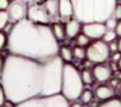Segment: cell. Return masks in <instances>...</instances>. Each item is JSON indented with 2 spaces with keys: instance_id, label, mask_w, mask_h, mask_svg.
Segmentation results:
<instances>
[{
  "instance_id": "obj_1",
  "label": "cell",
  "mask_w": 121,
  "mask_h": 107,
  "mask_svg": "<svg viewBox=\"0 0 121 107\" xmlns=\"http://www.w3.org/2000/svg\"><path fill=\"white\" fill-rule=\"evenodd\" d=\"M63 65L59 56L36 61L8 54L0 75L7 99L17 105L31 98L60 93Z\"/></svg>"
},
{
  "instance_id": "obj_2",
  "label": "cell",
  "mask_w": 121,
  "mask_h": 107,
  "mask_svg": "<svg viewBox=\"0 0 121 107\" xmlns=\"http://www.w3.org/2000/svg\"><path fill=\"white\" fill-rule=\"evenodd\" d=\"M8 50L10 54L36 61H45L58 56L59 44L50 25L35 23L22 19L13 25L8 34Z\"/></svg>"
},
{
  "instance_id": "obj_3",
  "label": "cell",
  "mask_w": 121,
  "mask_h": 107,
  "mask_svg": "<svg viewBox=\"0 0 121 107\" xmlns=\"http://www.w3.org/2000/svg\"><path fill=\"white\" fill-rule=\"evenodd\" d=\"M73 17L81 23H104L112 17L117 0H71Z\"/></svg>"
},
{
  "instance_id": "obj_4",
  "label": "cell",
  "mask_w": 121,
  "mask_h": 107,
  "mask_svg": "<svg viewBox=\"0 0 121 107\" xmlns=\"http://www.w3.org/2000/svg\"><path fill=\"white\" fill-rule=\"evenodd\" d=\"M82 90H84V83L81 80L80 71L71 63H65L62 70L60 94L68 102H73L80 98Z\"/></svg>"
},
{
  "instance_id": "obj_5",
  "label": "cell",
  "mask_w": 121,
  "mask_h": 107,
  "mask_svg": "<svg viewBox=\"0 0 121 107\" xmlns=\"http://www.w3.org/2000/svg\"><path fill=\"white\" fill-rule=\"evenodd\" d=\"M14 107H70V102L60 93L53 95H43L17 103Z\"/></svg>"
},
{
  "instance_id": "obj_6",
  "label": "cell",
  "mask_w": 121,
  "mask_h": 107,
  "mask_svg": "<svg viewBox=\"0 0 121 107\" xmlns=\"http://www.w3.org/2000/svg\"><path fill=\"white\" fill-rule=\"evenodd\" d=\"M109 56H111L109 47L103 40H94L86 48V58L90 63H95V65L104 63L109 58Z\"/></svg>"
},
{
  "instance_id": "obj_7",
  "label": "cell",
  "mask_w": 121,
  "mask_h": 107,
  "mask_svg": "<svg viewBox=\"0 0 121 107\" xmlns=\"http://www.w3.org/2000/svg\"><path fill=\"white\" fill-rule=\"evenodd\" d=\"M27 19L35 22V23H43V25L54 23L43 1H36L27 5Z\"/></svg>"
},
{
  "instance_id": "obj_8",
  "label": "cell",
  "mask_w": 121,
  "mask_h": 107,
  "mask_svg": "<svg viewBox=\"0 0 121 107\" xmlns=\"http://www.w3.org/2000/svg\"><path fill=\"white\" fill-rule=\"evenodd\" d=\"M7 13L9 16V21L18 22L27 18V4L22 0H14L9 3V7L7 8Z\"/></svg>"
},
{
  "instance_id": "obj_9",
  "label": "cell",
  "mask_w": 121,
  "mask_h": 107,
  "mask_svg": "<svg viewBox=\"0 0 121 107\" xmlns=\"http://www.w3.org/2000/svg\"><path fill=\"white\" fill-rule=\"evenodd\" d=\"M81 31L90 40H100L103 37V35L106 34V31H107V27H106L104 23H100V22L82 23Z\"/></svg>"
},
{
  "instance_id": "obj_10",
  "label": "cell",
  "mask_w": 121,
  "mask_h": 107,
  "mask_svg": "<svg viewBox=\"0 0 121 107\" xmlns=\"http://www.w3.org/2000/svg\"><path fill=\"white\" fill-rule=\"evenodd\" d=\"M93 76H94V80L99 83H106L111 79L112 76V68L111 66L106 65V63H98L93 67Z\"/></svg>"
},
{
  "instance_id": "obj_11",
  "label": "cell",
  "mask_w": 121,
  "mask_h": 107,
  "mask_svg": "<svg viewBox=\"0 0 121 107\" xmlns=\"http://www.w3.org/2000/svg\"><path fill=\"white\" fill-rule=\"evenodd\" d=\"M81 22H79L77 19H70L66 22L65 30H66V36L70 39H75L81 31Z\"/></svg>"
},
{
  "instance_id": "obj_12",
  "label": "cell",
  "mask_w": 121,
  "mask_h": 107,
  "mask_svg": "<svg viewBox=\"0 0 121 107\" xmlns=\"http://www.w3.org/2000/svg\"><path fill=\"white\" fill-rule=\"evenodd\" d=\"M58 12L59 17L63 19H67L73 16V8L71 0H58Z\"/></svg>"
},
{
  "instance_id": "obj_13",
  "label": "cell",
  "mask_w": 121,
  "mask_h": 107,
  "mask_svg": "<svg viewBox=\"0 0 121 107\" xmlns=\"http://www.w3.org/2000/svg\"><path fill=\"white\" fill-rule=\"evenodd\" d=\"M94 94H95V97L98 98V99L103 102V101H107V99L113 98L115 90L112 89V86H109V85H99V86H97Z\"/></svg>"
},
{
  "instance_id": "obj_14",
  "label": "cell",
  "mask_w": 121,
  "mask_h": 107,
  "mask_svg": "<svg viewBox=\"0 0 121 107\" xmlns=\"http://www.w3.org/2000/svg\"><path fill=\"white\" fill-rule=\"evenodd\" d=\"M58 56L60 57V59H62L65 63H70L73 58L72 49H71L70 47H67V45H62V47H59Z\"/></svg>"
},
{
  "instance_id": "obj_15",
  "label": "cell",
  "mask_w": 121,
  "mask_h": 107,
  "mask_svg": "<svg viewBox=\"0 0 121 107\" xmlns=\"http://www.w3.org/2000/svg\"><path fill=\"white\" fill-rule=\"evenodd\" d=\"M52 31H53L56 39L60 41L66 37V30H65V25H62L60 22H56V23H52Z\"/></svg>"
},
{
  "instance_id": "obj_16",
  "label": "cell",
  "mask_w": 121,
  "mask_h": 107,
  "mask_svg": "<svg viewBox=\"0 0 121 107\" xmlns=\"http://www.w3.org/2000/svg\"><path fill=\"white\" fill-rule=\"evenodd\" d=\"M75 41H76V45L77 47H81V48H88L89 44L91 43V40L89 39L85 34H79L76 37H75Z\"/></svg>"
},
{
  "instance_id": "obj_17",
  "label": "cell",
  "mask_w": 121,
  "mask_h": 107,
  "mask_svg": "<svg viewBox=\"0 0 121 107\" xmlns=\"http://www.w3.org/2000/svg\"><path fill=\"white\" fill-rule=\"evenodd\" d=\"M80 74H81V80H82V83H84V85H89V84H91L94 81L93 72H91L90 70L85 68V70H82Z\"/></svg>"
},
{
  "instance_id": "obj_18",
  "label": "cell",
  "mask_w": 121,
  "mask_h": 107,
  "mask_svg": "<svg viewBox=\"0 0 121 107\" xmlns=\"http://www.w3.org/2000/svg\"><path fill=\"white\" fill-rule=\"evenodd\" d=\"M93 92L89 90V89H84V90L81 92V95H80L79 99L81 101V103H84V105H88V103H90L91 101H93Z\"/></svg>"
},
{
  "instance_id": "obj_19",
  "label": "cell",
  "mask_w": 121,
  "mask_h": 107,
  "mask_svg": "<svg viewBox=\"0 0 121 107\" xmlns=\"http://www.w3.org/2000/svg\"><path fill=\"white\" fill-rule=\"evenodd\" d=\"M97 107H121V99L113 97V98H111V99L103 101V102Z\"/></svg>"
},
{
  "instance_id": "obj_20",
  "label": "cell",
  "mask_w": 121,
  "mask_h": 107,
  "mask_svg": "<svg viewBox=\"0 0 121 107\" xmlns=\"http://www.w3.org/2000/svg\"><path fill=\"white\" fill-rule=\"evenodd\" d=\"M72 53H73L75 58H77L80 61H82V59L86 58V49L85 48H81V47H77V45H76V47L72 49Z\"/></svg>"
},
{
  "instance_id": "obj_21",
  "label": "cell",
  "mask_w": 121,
  "mask_h": 107,
  "mask_svg": "<svg viewBox=\"0 0 121 107\" xmlns=\"http://www.w3.org/2000/svg\"><path fill=\"white\" fill-rule=\"evenodd\" d=\"M116 37H117V35H116V32H115V30H107L100 40H103L104 43L109 44V43H112V41H116Z\"/></svg>"
},
{
  "instance_id": "obj_22",
  "label": "cell",
  "mask_w": 121,
  "mask_h": 107,
  "mask_svg": "<svg viewBox=\"0 0 121 107\" xmlns=\"http://www.w3.org/2000/svg\"><path fill=\"white\" fill-rule=\"evenodd\" d=\"M8 23H9V16L7 10H0V31L4 30Z\"/></svg>"
},
{
  "instance_id": "obj_23",
  "label": "cell",
  "mask_w": 121,
  "mask_h": 107,
  "mask_svg": "<svg viewBox=\"0 0 121 107\" xmlns=\"http://www.w3.org/2000/svg\"><path fill=\"white\" fill-rule=\"evenodd\" d=\"M8 45V35L4 31H0V50H3Z\"/></svg>"
},
{
  "instance_id": "obj_24",
  "label": "cell",
  "mask_w": 121,
  "mask_h": 107,
  "mask_svg": "<svg viewBox=\"0 0 121 107\" xmlns=\"http://www.w3.org/2000/svg\"><path fill=\"white\" fill-rule=\"evenodd\" d=\"M112 17H113L116 21H120L121 19V3H117L116 7L113 9V13H112Z\"/></svg>"
},
{
  "instance_id": "obj_25",
  "label": "cell",
  "mask_w": 121,
  "mask_h": 107,
  "mask_svg": "<svg viewBox=\"0 0 121 107\" xmlns=\"http://www.w3.org/2000/svg\"><path fill=\"white\" fill-rule=\"evenodd\" d=\"M116 23H117V21L113 18V17H109L107 21L104 22V25H106V27H107V30H115V27H116Z\"/></svg>"
},
{
  "instance_id": "obj_26",
  "label": "cell",
  "mask_w": 121,
  "mask_h": 107,
  "mask_svg": "<svg viewBox=\"0 0 121 107\" xmlns=\"http://www.w3.org/2000/svg\"><path fill=\"white\" fill-rule=\"evenodd\" d=\"M5 101H7V94H5L4 88H3L1 84H0V107H3V105L5 103Z\"/></svg>"
},
{
  "instance_id": "obj_27",
  "label": "cell",
  "mask_w": 121,
  "mask_h": 107,
  "mask_svg": "<svg viewBox=\"0 0 121 107\" xmlns=\"http://www.w3.org/2000/svg\"><path fill=\"white\" fill-rule=\"evenodd\" d=\"M120 58H121V53H120V52H115V53H111V59H112V62H113V63H117Z\"/></svg>"
},
{
  "instance_id": "obj_28",
  "label": "cell",
  "mask_w": 121,
  "mask_h": 107,
  "mask_svg": "<svg viewBox=\"0 0 121 107\" xmlns=\"http://www.w3.org/2000/svg\"><path fill=\"white\" fill-rule=\"evenodd\" d=\"M108 47H109V52H111V53L119 52V48H117V41H112V43H109Z\"/></svg>"
},
{
  "instance_id": "obj_29",
  "label": "cell",
  "mask_w": 121,
  "mask_h": 107,
  "mask_svg": "<svg viewBox=\"0 0 121 107\" xmlns=\"http://www.w3.org/2000/svg\"><path fill=\"white\" fill-rule=\"evenodd\" d=\"M9 7V0H0V10H7Z\"/></svg>"
},
{
  "instance_id": "obj_30",
  "label": "cell",
  "mask_w": 121,
  "mask_h": 107,
  "mask_svg": "<svg viewBox=\"0 0 121 107\" xmlns=\"http://www.w3.org/2000/svg\"><path fill=\"white\" fill-rule=\"evenodd\" d=\"M115 32H116V35H117V36H120V37H121V19H120V21H117L116 27H115Z\"/></svg>"
},
{
  "instance_id": "obj_31",
  "label": "cell",
  "mask_w": 121,
  "mask_h": 107,
  "mask_svg": "<svg viewBox=\"0 0 121 107\" xmlns=\"http://www.w3.org/2000/svg\"><path fill=\"white\" fill-rule=\"evenodd\" d=\"M4 63H5V57L0 56V75H1L3 68H4Z\"/></svg>"
},
{
  "instance_id": "obj_32",
  "label": "cell",
  "mask_w": 121,
  "mask_h": 107,
  "mask_svg": "<svg viewBox=\"0 0 121 107\" xmlns=\"http://www.w3.org/2000/svg\"><path fill=\"white\" fill-rule=\"evenodd\" d=\"M14 106H16V105H14L12 101H9V99H7V101H5V103L3 105V107H14Z\"/></svg>"
},
{
  "instance_id": "obj_33",
  "label": "cell",
  "mask_w": 121,
  "mask_h": 107,
  "mask_svg": "<svg viewBox=\"0 0 121 107\" xmlns=\"http://www.w3.org/2000/svg\"><path fill=\"white\" fill-rule=\"evenodd\" d=\"M70 107H82L81 102H76V101H73L72 103L70 102Z\"/></svg>"
},
{
  "instance_id": "obj_34",
  "label": "cell",
  "mask_w": 121,
  "mask_h": 107,
  "mask_svg": "<svg viewBox=\"0 0 121 107\" xmlns=\"http://www.w3.org/2000/svg\"><path fill=\"white\" fill-rule=\"evenodd\" d=\"M23 3H26L27 5H30V4H32V3H36L37 0H22Z\"/></svg>"
},
{
  "instance_id": "obj_35",
  "label": "cell",
  "mask_w": 121,
  "mask_h": 107,
  "mask_svg": "<svg viewBox=\"0 0 121 107\" xmlns=\"http://www.w3.org/2000/svg\"><path fill=\"white\" fill-rule=\"evenodd\" d=\"M117 48H119V52L121 53V37L117 40Z\"/></svg>"
},
{
  "instance_id": "obj_36",
  "label": "cell",
  "mask_w": 121,
  "mask_h": 107,
  "mask_svg": "<svg viewBox=\"0 0 121 107\" xmlns=\"http://www.w3.org/2000/svg\"><path fill=\"white\" fill-rule=\"evenodd\" d=\"M116 65H117V68H119V70L121 71V58L119 59V62H117V63H116Z\"/></svg>"
},
{
  "instance_id": "obj_37",
  "label": "cell",
  "mask_w": 121,
  "mask_h": 107,
  "mask_svg": "<svg viewBox=\"0 0 121 107\" xmlns=\"http://www.w3.org/2000/svg\"><path fill=\"white\" fill-rule=\"evenodd\" d=\"M119 90H120V94H121V84H120V89H119Z\"/></svg>"
},
{
  "instance_id": "obj_38",
  "label": "cell",
  "mask_w": 121,
  "mask_h": 107,
  "mask_svg": "<svg viewBox=\"0 0 121 107\" xmlns=\"http://www.w3.org/2000/svg\"><path fill=\"white\" fill-rule=\"evenodd\" d=\"M9 1H14V0H9Z\"/></svg>"
},
{
  "instance_id": "obj_39",
  "label": "cell",
  "mask_w": 121,
  "mask_h": 107,
  "mask_svg": "<svg viewBox=\"0 0 121 107\" xmlns=\"http://www.w3.org/2000/svg\"><path fill=\"white\" fill-rule=\"evenodd\" d=\"M117 1H121V0H117Z\"/></svg>"
},
{
  "instance_id": "obj_40",
  "label": "cell",
  "mask_w": 121,
  "mask_h": 107,
  "mask_svg": "<svg viewBox=\"0 0 121 107\" xmlns=\"http://www.w3.org/2000/svg\"><path fill=\"white\" fill-rule=\"evenodd\" d=\"M120 79H121V75H120Z\"/></svg>"
}]
</instances>
